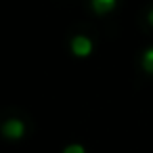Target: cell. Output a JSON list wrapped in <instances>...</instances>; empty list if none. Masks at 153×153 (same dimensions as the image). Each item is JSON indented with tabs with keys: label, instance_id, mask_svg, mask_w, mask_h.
Returning a JSON list of instances; mask_svg holds the SVG:
<instances>
[{
	"label": "cell",
	"instance_id": "6da1fadb",
	"mask_svg": "<svg viewBox=\"0 0 153 153\" xmlns=\"http://www.w3.org/2000/svg\"><path fill=\"white\" fill-rule=\"evenodd\" d=\"M2 134H4V138L17 140V138H21L25 134V124L21 120H17V117H11V120H7L2 124Z\"/></svg>",
	"mask_w": 153,
	"mask_h": 153
},
{
	"label": "cell",
	"instance_id": "7a4b0ae2",
	"mask_svg": "<svg viewBox=\"0 0 153 153\" xmlns=\"http://www.w3.org/2000/svg\"><path fill=\"white\" fill-rule=\"evenodd\" d=\"M92 48L94 46H92V40L88 36H76L71 40V53L76 57H88L92 53Z\"/></svg>",
	"mask_w": 153,
	"mask_h": 153
},
{
	"label": "cell",
	"instance_id": "3957f363",
	"mask_svg": "<svg viewBox=\"0 0 153 153\" xmlns=\"http://www.w3.org/2000/svg\"><path fill=\"white\" fill-rule=\"evenodd\" d=\"M117 4V0H90V7L97 15H109Z\"/></svg>",
	"mask_w": 153,
	"mask_h": 153
},
{
	"label": "cell",
	"instance_id": "277c9868",
	"mask_svg": "<svg viewBox=\"0 0 153 153\" xmlns=\"http://www.w3.org/2000/svg\"><path fill=\"white\" fill-rule=\"evenodd\" d=\"M143 69L147 74H153V48L143 53Z\"/></svg>",
	"mask_w": 153,
	"mask_h": 153
},
{
	"label": "cell",
	"instance_id": "5b68a950",
	"mask_svg": "<svg viewBox=\"0 0 153 153\" xmlns=\"http://www.w3.org/2000/svg\"><path fill=\"white\" fill-rule=\"evenodd\" d=\"M63 153H86V149H84L82 145H76V143H74V145H67V147L63 149Z\"/></svg>",
	"mask_w": 153,
	"mask_h": 153
},
{
	"label": "cell",
	"instance_id": "8992f818",
	"mask_svg": "<svg viewBox=\"0 0 153 153\" xmlns=\"http://www.w3.org/2000/svg\"><path fill=\"white\" fill-rule=\"evenodd\" d=\"M147 19H149V23H151V25H153V9H151V11H149V15H147Z\"/></svg>",
	"mask_w": 153,
	"mask_h": 153
}]
</instances>
